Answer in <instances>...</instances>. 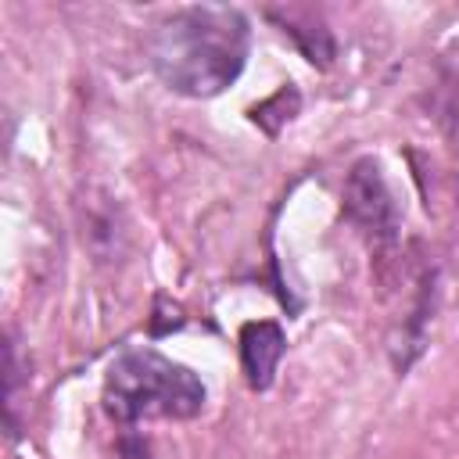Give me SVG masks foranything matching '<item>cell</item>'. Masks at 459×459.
<instances>
[{
  "instance_id": "cell-1",
  "label": "cell",
  "mask_w": 459,
  "mask_h": 459,
  "mask_svg": "<svg viewBox=\"0 0 459 459\" xmlns=\"http://www.w3.org/2000/svg\"><path fill=\"white\" fill-rule=\"evenodd\" d=\"M251 29L237 7L190 4L161 14L147 39L154 75L179 97H215L237 82L247 61Z\"/></svg>"
},
{
  "instance_id": "cell-2",
  "label": "cell",
  "mask_w": 459,
  "mask_h": 459,
  "mask_svg": "<svg viewBox=\"0 0 459 459\" xmlns=\"http://www.w3.org/2000/svg\"><path fill=\"white\" fill-rule=\"evenodd\" d=\"M204 384L201 377L154 351V348H126L104 377V412L133 427L140 420H194L204 409Z\"/></svg>"
},
{
  "instance_id": "cell-3",
  "label": "cell",
  "mask_w": 459,
  "mask_h": 459,
  "mask_svg": "<svg viewBox=\"0 0 459 459\" xmlns=\"http://www.w3.org/2000/svg\"><path fill=\"white\" fill-rule=\"evenodd\" d=\"M341 212L373 247H387L398 240V204L377 158L366 154L348 169L341 186Z\"/></svg>"
},
{
  "instance_id": "cell-4",
  "label": "cell",
  "mask_w": 459,
  "mask_h": 459,
  "mask_svg": "<svg viewBox=\"0 0 459 459\" xmlns=\"http://www.w3.org/2000/svg\"><path fill=\"white\" fill-rule=\"evenodd\" d=\"M240 369L251 391H269L287 351V333L276 319H251L240 326Z\"/></svg>"
},
{
  "instance_id": "cell-5",
  "label": "cell",
  "mask_w": 459,
  "mask_h": 459,
  "mask_svg": "<svg viewBox=\"0 0 459 459\" xmlns=\"http://www.w3.org/2000/svg\"><path fill=\"white\" fill-rule=\"evenodd\" d=\"M273 22H280V32L294 39V47L301 50V57L316 68H330L333 57H337V43H333V32L312 14V11H276L269 7L265 11Z\"/></svg>"
},
{
  "instance_id": "cell-6",
  "label": "cell",
  "mask_w": 459,
  "mask_h": 459,
  "mask_svg": "<svg viewBox=\"0 0 459 459\" xmlns=\"http://www.w3.org/2000/svg\"><path fill=\"white\" fill-rule=\"evenodd\" d=\"M301 111V93L294 82H283L276 93H269L265 100H258L251 108V122L265 133V136H280V129Z\"/></svg>"
},
{
  "instance_id": "cell-7",
  "label": "cell",
  "mask_w": 459,
  "mask_h": 459,
  "mask_svg": "<svg viewBox=\"0 0 459 459\" xmlns=\"http://www.w3.org/2000/svg\"><path fill=\"white\" fill-rule=\"evenodd\" d=\"M434 118L441 122V129L452 140H459V68L441 75V86L434 97Z\"/></svg>"
}]
</instances>
